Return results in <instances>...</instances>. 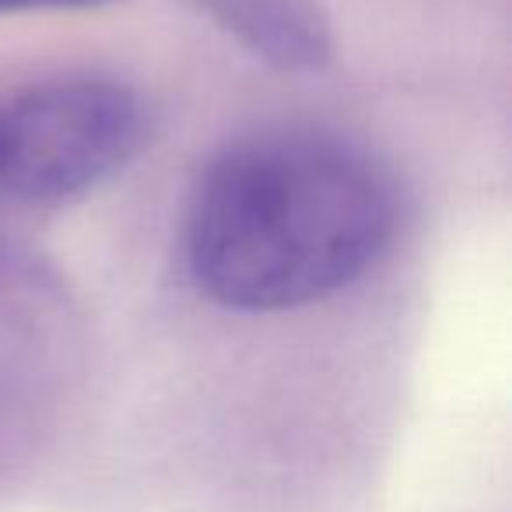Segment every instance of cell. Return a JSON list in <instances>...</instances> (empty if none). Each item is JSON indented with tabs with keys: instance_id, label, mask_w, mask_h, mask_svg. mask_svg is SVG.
I'll return each mask as SVG.
<instances>
[{
	"instance_id": "cell-1",
	"label": "cell",
	"mask_w": 512,
	"mask_h": 512,
	"mask_svg": "<svg viewBox=\"0 0 512 512\" xmlns=\"http://www.w3.org/2000/svg\"><path fill=\"white\" fill-rule=\"evenodd\" d=\"M397 228L393 183L327 134H264L221 151L186 214L197 288L235 313H285L355 285Z\"/></svg>"
},
{
	"instance_id": "cell-2",
	"label": "cell",
	"mask_w": 512,
	"mask_h": 512,
	"mask_svg": "<svg viewBox=\"0 0 512 512\" xmlns=\"http://www.w3.org/2000/svg\"><path fill=\"white\" fill-rule=\"evenodd\" d=\"M148 102L113 78H64L0 99V193L64 204L127 169L148 144Z\"/></svg>"
},
{
	"instance_id": "cell-3",
	"label": "cell",
	"mask_w": 512,
	"mask_h": 512,
	"mask_svg": "<svg viewBox=\"0 0 512 512\" xmlns=\"http://www.w3.org/2000/svg\"><path fill=\"white\" fill-rule=\"evenodd\" d=\"M186 4L281 74H313L334 60V29L320 0H186Z\"/></svg>"
},
{
	"instance_id": "cell-4",
	"label": "cell",
	"mask_w": 512,
	"mask_h": 512,
	"mask_svg": "<svg viewBox=\"0 0 512 512\" xmlns=\"http://www.w3.org/2000/svg\"><path fill=\"white\" fill-rule=\"evenodd\" d=\"M116 4V0H0V15H22V11H85Z\"/></svg>"
}]
</instances>
